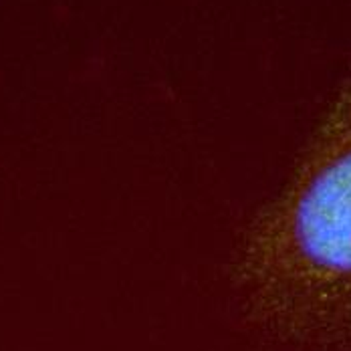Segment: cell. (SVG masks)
Instances as JSON below:
<instances>
[{
	"label": "cell",
	"instance_id": "cell-1",
	"mask_svg": "<svg viewBox=\"0 0 351 351\" xmlns=\"http://www.w3.org/2000/svg\"><path fill=\"white\" fill-rule=\"evenodd\" d=\"M237 277L250 315L285 341L351 339V81L250 226Z\"/></svg>",
	"mask_w": 351,
	"mask_h": 351
}]
</instances>
